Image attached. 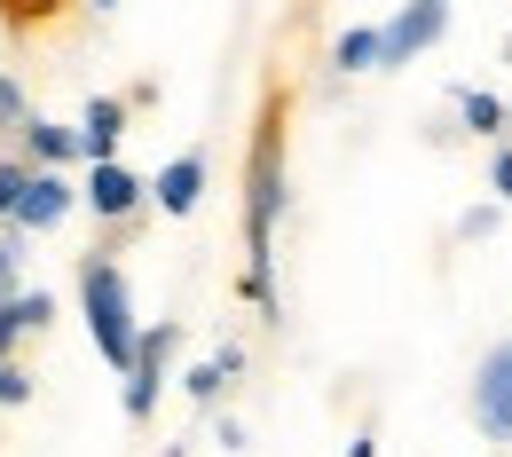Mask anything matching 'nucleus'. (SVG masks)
<instances>
[{
	"instance_id": "obj_1",
	"label": "nucleus",
	"mask_w": 512,
	"mask_h": 457,
	"mask_svg": "<svg viewBox=\"0 0 512 457\" xmlns=\"http://www.w3.org/2000/svg\"><path fill=\"white\" fill-rule=\"evenodd\" d=\"M79 300H87V331H95L103 363H111V371H134L142 331H134V308H127V276L111 261H87L79 268Z\"/></svg>"
},
{
	"instance_id": "obj_2",
	"label": "nucleus",
	"mask_w": 512,
	"mask_h": 457,
	"mask_svg": "<svg viewBox=\"0 0 512 457\" xmlns=\"http://www.w3.org/2000/svg\"><path fill=\"white\" fill-rule=\"evenodd\" d=\"M473 418L489 442H512V339H497L473 371Z\"/></svg>"
},
{
	"instance_id": "obj_3",
	"label": "nucleus",
	"mask_w": 512,
	"mask_h": 457,
	"mask_svg": "<svg viewBox=\"0 0 512 457\" xmlns=\"http://www.w3.org/2000/svg\"><path fill=\"white\" fill-rule=\"evenodd\" d=\"M442 24H449V0H410V8L386 24V64H410L418 48H434Z\"/></svg>"
},
{
	"instance_id": "obj_4",
	"label": "nucleus",
	"mask_w": 512,
	"mask_h": 457,
	"mask_svg": "<svg viewBox=\"0 0 512 457\" xmlns=\"http://www.w3.org/2000/svg\"><path fill=\"white\" fill-rule=\"evenodd\" d=\"M119 134H127V103H119V95H95V103H87V119H79V158H87V166H103V158L119 150Z\"/></svg>"
},
{
	"instance_id": "obj_5",
	"label": "nucleus",
	"mask_w": 512,
	"mask_h": 457,
	"mask_svg": "<svg viewBox=\"0 0 512 457\" xmlns=\"http://www.w3.org/2000/svg\"><path fill=\"white\" fill-rule=\"evenodd\" d=\"M166 347H174V331H142V355H134L127 371V418H150V402H158V363H166Z\"/></svg>"
},
{
	"instance_id": "obj_6",
	"label": "nucleus",
	"mask_w": 512,
	"mask_h": 457,
	"mask_svg": "<svg viewBox=\"0 0 512 457\" xmlns=\"http://www.w3.org/2000/svg\"><path fill=\"white\" fill-rule=\"evenodd\" d=\"M87 205H95L103 221H119V213H134V205H142V182H134L127 166H111V158H103V166L87 174Z\"/></svg>"
},
{
	"instance_id": "obj_7",
	"label": "nucleus",
	"mask_w": 512,
	"mask_h": 457,
	"mask_svg": "<svg viewBox=\"0 0 512 457\" xmlns=\"http://www.w3.org/2000/svg\"><path fill=\"white\" fill-rule=\"evenodd\" d=\"M71 213V182L64 174H32V190H24V205H16V221L24 229H56Z\"/></svg>"
},
{
	"instance_id": "obj_8",
	"label": "nucleus",
	"mask_w": 512,
	"mask_h": 457,
	"mask_svg": "<svg viewBox=\"0 0 512 457\" xmlns=\"http://www.w3.org/2000/svg\"><path fill=\"white\" fill-rule=\"evenodd\" d=\"M197 190H205V166H197V158H174V166L158 174V205H166V213H197Z\"/></svg>"
},
{
	"instance_id": "obj_9",
	"label": "nucleus",
	"mask_w": 512,
	"mask_h": 457,
	"mask_svg": "<svg viewBox=\"0 0 512 457\" xmlns=\"http://www.w3.org/2000/svg\"><path fill=\"white\" fill-rule=\"evenodd\" d=\"M48 316H56L48 292H16V300H0V363H8V339H16V331H40Z\"/></svg>"
},
{
	"instance_id": "obj_10",
	"label": "nucleus",
	"mask_w": 512,
	"mask_h": 457,
	"mask_svg": "<svg viewBox=\"0 0 512 457\" xmlns=\"http://www.w3.org/2000/svg\"><path fill=\"white\" fill-rule=\"evenodd\" d=\"M331 56H339V71H371V64H386V32H347Z\"/></svg>"
},
{
	"instance_id": "obj_11",
	"label": "nucleus",
	"mask_w": 512,
	"mask_h": 457,
	"mask_svg": "<svg viewBox=\"0 0 512 457\" xmlns=\"http://www.w3.org/2000/svg\"><path fill=\"white\" fill-rule=\"evenodd\" d=\"M24 142H32V158H40V166H64L71 150H79V134H64V127H40V119L24 127Z\"/></svg>"
},
{
	"instance_id": "obj_12",
	"label": "nucleus",
	"mask_w": 512,
	"mask_h": 457,
	"mask_svg": "<svg viewBox=\"0 0 512 457\" xmlns=\"http://www.w3.org/2000/svg\"><path fill=\"white\" fill-rule=\"evenodd\" d=\"M465 127H473V134H497V127H505V103H497V95H465Z\"/></svg>"
},
{
	"instance_id": "obj_13",
	"label": "nucleus",
	"mask_w": 512,
	"mask_h": 457,
	"mask_svg": "<svg viewBox=\"0 0 512 457\" xmlns=\"http://www.w3.org/2000/svg\"><path fill=\"white\" fill-rule=\"evenodd\" d=\"M221 379H229V363L213 355V363H197V371H190V394H197V402H213V394H221Z\"/></svg>"
},
{
	"instance_id": "obj_14",
	"label": "nucleus",
	"mask_w": 512,
	"mask_h": 457,
	"mask_svg": "<svg viewBox=\"0 0 512 457\" xmlns=\"http://www.w3.org/2000/svg\"><path fill=\"white\" fill-rule=\"evenodd\" d=\"M24 190H32V174H24V166H0V213H16Z\"/></svg>"
},
{
	"instance_id": "obj_15",
	"label": "nucleus",
	"mask_w": 512,
	"mask_h": 457,
	"mask_svg": "<svg viewBox=\"0 0 512 457\" xmlns=\"http://www.w3.org/2000/svg\"><path fill=\"white\" fill-rule=\"evenodd\" d=\"M24 394H32V379H24L16 363H0V402H24Z\"/></svg>"
},
{
	"instance_id": "obj_16",
	"label": "nucleus",
	"mask_w": 512,
	"mask_h": 457,
	"mask_svg": "<svg viewBox=\"0 0 512 457\" xmlns=\"http://www.w3.org/2000/svg\"><path fill=\"white\" fill-rule=\"evenodd\" d=\"M489 182H497V197L512 205V150H497V174H489Z\"/></svg>"
},
{
	"instance_id": "obj_17",
	"label": "nucleus",
	"mask_w": 512,
	"mask_h": 457,
	"mask_svg": "<svg viewBox=\"0 0 512 457\" xmlns=\"http://www.w3.org/2000/svg\"><path fill=\"white\" fill-rule=\"evenodd\" d=\"M0 119H24V95H16L8 79H0Z\"/></svg>"
},
{
	"instance_id": "obj_18",
	"label": "nucleus",
	"mask_w": 512,
	"mask_h": 457,
	"mask_svg": "<svg viewBox=\"0 0 512 457\" xmlns=\"http://www.w3.org/2000/svg\"><path fill=\"white\" fill-rule=\"evenodd\" d=\"M8 284H16V253H8V245H0V300H16V292H8Z\"/></svg>"
},
{
	"instance_id": "obj_19",
	"label": "nucleus",
	"mask_w": 512,
	"mask_h": 457,
	"mask_svg": "<svg viewBox=\"0 0 512 457\" xmlns=\"http://www.w3.org/2000/svg\"><path fill=\"white\" fill-rule=\"evenodd\" d=\"M347 457H379V442H371V434H355V442H347Z\"/></svg>"
}]
</instances>
